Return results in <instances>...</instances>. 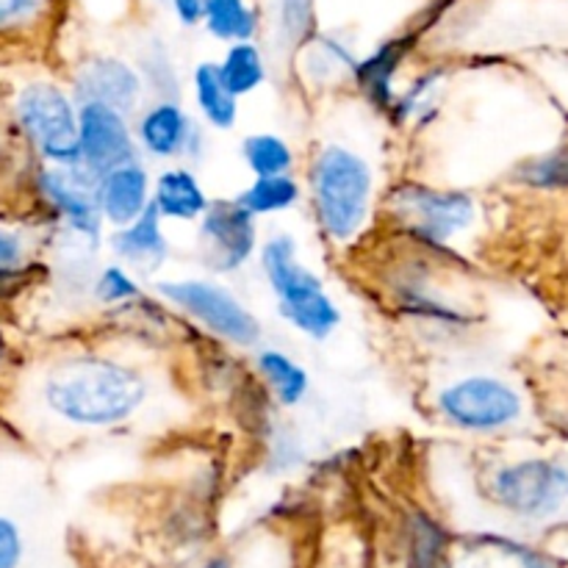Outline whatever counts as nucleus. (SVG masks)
Returning a JSON list of instances; mask_svg holds the SVG:
<instances>
[{
	"label": "nucleus",
	"instance_id": "nucleus-1",
	"mask_svg": "<svg viewBox=\"0 0 568 568\" xmlns=\"http://www.w3.org/2000/svg\"><path fill=\"white\" fill-rule=\"evenodd\" d=\"M153 383L142 366L109 353H67L39 369L33 403L64 430H116L150 403Z\"/></svg>",
	"mask_w": 568,
	"mask_h": 568
},
{
	"label": "nucleus",
	"instance_id": "nucleus-2",
	"mask_svg": "<svg viewBox=\"0 0 568 568\" xmlns=\"http://www.w3.org/2000/svg\"><path fill=\"white\" fill-rule=\"evenodd\" d=\"M308 200L325 242L349 247L369 227L377 203V166L369 153L344 139H325L311 155Z\"/></svg>",
	"mask_w": 568,
	"mask_h": 568
},
{
	"label": "nucleus",
	"instance_id": "nucleus-3",
	"mask_svg": "<svg viewBox=\"0 0 568 568\" xmlns=\"http://www.w3.org/2000/svg\"><path fill=\"white\" fill-rule=\"evenodd\" d=\"M261 272L275 297L281 320L308 342H327L342 325V305L327 292L320 272L300 258L297 239L288 231L275 233L261 244Z\"/></svg>",
	"mask_w": 568,
	"mask_h": 568
},
{
	"label": "nucleus",
	"instance_id": "nucleus-4",
	"mask_svg": "<svg viewBox=\"0 0 568 568\" xmlns=\"http://www.w3.org/2000/svg\"><path fill=\"white\" fill-rule=\"evenodd\" d=\"M155 294L231 347L255 349L264 338L258 316L225 283L211 277H175L155 283Z\"/></svg>",
	"mask_w": 568,
	"mask_h": 568
},
{
	"label": "nucleus",
	"instance_id": "nucleus-5",
	"mask_svg": "<svg viewBox=\"0 0 568 568\" xmlns=\"http://www.w3.org/2000/svg\"><path fill=\"white\" fill-rule=\"evenodd\" d=\"M433 408L444 425L469 436H494L525 414V399L505 377L460 375L442 383L433 394Z\"/></svg>",
	"mask_w": 568,
	"mask_h": 568
},
{
	"label": "nucleus",
	"instance_id": "nucleus-6",
	"mask_svg": "<svg viewBox=\"0 0 568 568\" xmlns=\"http://www.w3.org/2000/svg\"><path fill=\"white\" fill-rule=\"evenodd\" d=\"M14 120L44 166H78V103L72 92L44 78L26 83L14 98Z\"/></svg>",
	"mask_w": 568,
	"mask_h": 568
},
{
	"label": "nucleus",
	"instance_id": "nucleus-7",
	"mask_svg": "<svg viewBox=\"0 0 568 568\" xmlns=\"http://www.w3.org/2000/svg\"><path fill=\"white\" fill-rule=\"evenodd\" d=\"M486 497L521 521H547L568 505V466L552 458L499 464L486 480Z\"/></svg>",
	"mask_w": 568,
	"mask_h": 568
},
{
	"label": "nucleus",
	"instance_id": "nucleus-8",
	"mask_svg": "<svg viewBox=\"0 0 568 568\" xmlns=\"http://www.w3.org/2000/svg\"><path fill=\"white\" fill-rule=\"evenodd\" d=\"M388 203H392L394 220L408 231L414 242L436 250H447L477 220L475 197L455 189L403 183L394 189Z\"/></svg>",
	"mask_w": 568,
	"mask_h": 568
},
{
	"label": "nucleus",
	"instance_id": "nucleus-9",
	"mask_svg": "<svg viewBox=\"0 0 568 568\" xmlns=\"http://www.w3.org/2000/svg\"><path fill=\"white\" fill-rule=\"evenodd\" d=\"M37 194L67 236L83 247L103 242V216L98 209V178L78 166H42L37 172Z\"/></svg>",
	"mask_w": 568,
	"mask_h": 568
},
{
	"label": "nucleus",
	"instance_id": "nucleus-10",
	"mask_svg": "<svg viewBox=\"0 0 568 568\" xmlns=\"http://www.w3.org/2000/svg\"><path fill=\"white\" fill-rule=\"evenodd\" d=\"M200 258L216 275H236L258 253V220L236 197L211 200L197 222Z\"/></svg>",
	"mask_w": 568,
	"mask_h": 568
},
{
	"label": "nucleus",
	"instance_id": "nucleus-11",
	"mask_svg": "<svg viewBox=\"0 0 568 568\" xmlns=\"http://www.w3.org/2000/svg\"><path fill=\"white\" fill-rule=\"evenodd\" d=\"M136 150L150 161H200L205 136L200 122L181 105V100H153L136 111L133 122Z\"/></svg>",
	"mask_w": 568,
	"mask_h": 568
},
{
	"label": "nucleus",
	"instance_id": "nucleus-12",
	"mask_svg": "<svg viewBox=\"0 0 568 568\" xmlns=\"http://www.w3.org/2000/svg\"><path fill=\"white\" fill-rule=\"evenodd\" d=\"M78 155L94 178L139 159L131 116L103 103H78Z\"/></svg>",
	"mask_w": 568,
	"mask_h": 568
},
{
	"label": "nucleus",
	"instance_id": "nucleus-13",
	"mask_svg": "<svg viewBox=\"0 0 568 568\" xmlns=\"http://www.w3.org/2000/svg\"><path fill=\"white\" fill-rule=\"evenodd\" d=\"M144 92L136 64L114 53L87 55L72 72L75 103H103L131 116L144 105Z\"/></svg>",
	"mask_w": 568,
	"mask_h": 568
},
{
	"label": "nucleus",
	"instance_id": "nucleus-14",
	"mask_svg": "<svg viewBox=\"0 0 568 568\" xmlns=\"http://www.w3.org/2000/svg\"><path fill=\"white\" fill-rule=\"evenodd\" d=\"M153 178L144 161L133 159L98 178V209L103 225L125 227L150 209Z\"/></svg>",
	"mask_w": 568,
	"mask_h": 568
},
{
	"label": "nucleus",
	"instance_id": "nucleus-15",
	"mask_svg": "<svg viewBox=\"0 0 568 568\" xmlns=\"http://www.w3.org/2000/svg\"><path fill=\"white\" fill-rule=\"evenodd\" d=\"M414 48V33H408V37H394L388 42H383L377 50H372L369 55L358 59V64H355V87L364 94L366 105L375 109L377 114H388L392 111L394 98H397V75Z\"/></svg>",
	"mask_w": 568,
	"mask_h": 568
},
{
	"label": "nucleus",
	"instance_id": "nucleus-16",
	"mask_svg": "<svg viewBox=\"0 0 568 568\" xmlns=\"http://www.w3.org/2000/svg\"><path fill=\"white\" fill-rule=\"evenodd\" d=\"M109 247L114 258L122 266H128L133 275L136 272L153 275V272H159L166 264L172 253V244L164 231V220H161L153 205L139 220H133L131 225L111 231Z\"/></svg>",
	"mask_w": 568,
	"mask_h": 568
},
{
	"label": "nucleus",
	"instance_id": "nucleus-17",
	"mask_svg": "<svg viewBox=\"0 0 568 568\" xmlns=\"http://www.w3.org/2000/svg\"><path fill=\"white\" fill-rule=\"evenodd\" d=\"M150 205L159 216L172 225H197L200 216L209 211L211 197L205 192L197 172L186 164H170L153 178Z\"/></svg>",
	"mask_w": 568,
	"mask_h": 568
},
{
	"label": "nucleus",
	"instance_id": "nucleus-18",
	"mask_svg": "<svg viewBox=\"0 0 568 568\" xmlns=\"http://www.w3.org/2000/svg\"><path fill=\"white\" fill-rule=\"evenodd\" d=\"M189 87H192L194 109H197L200 120H203L211 131L225 133L236 128L239 98L227 89L216 61H200V64H194Z\"/></svg>",
	"mask_w": 568,
	"mask_h": 568
},
{
	"label": "nucleus",
	"instance_id": "nucleus-19",
	"mask_svg": "<svg viewBox=\"0 0 568 568\" xmlns=\"http://www.w3.org/2000/svg\"><path fill=\"white\" fill-rule=\"evenodd\" d=\"M255 372L281 408H297L311 394V375L297 358L277 347L255 349Z\"/></svg>",
	"mask_w": 568,
	"mask_h": 568
},
{
	"label": "nucleus",
	"instance_id": "nucleus-20",
	"mask_svg": "<svg viewBox=\"0 0 568 568\" xmlns=\"http://www.w3.org/2000/svg\"><path fill=\"white\" fill-rule=\"evenodd\" d=\"M200 26L216 42H255L261 31V9L255 0H205Z\"/></svg>",
	"mask_w": 568,
	"mask_h": 568
},
{
	"label": "nucleus",
	"instance_id": "nucleus-21",
	"mask_svg": "<svg viewBox=\"0 0 568 568\" xmlns=\"http://www.w3.org/2000/svg\"><path fill=\"white\" fill-rule=\"evenodd\" d=\"M244 211L258 220V216H277L288 214L303 203V183L294 175H272V178H253L242 192L236 194Z\"/></svg>",
	"mask_w": 568,
	"mask_h": 568
},
{
	"label": "nucleus",
	"instance_id": "nucleus-22",
	"mask_svg": "<svg viewBox=\"0 0 568 568\" xmlns=\"http://www.w3.org/2000/svg\"><path fill=\"white\" fill-rule=\"evenodd\" d=\"M216 64H220V72L222 78H225L227 89H231L239 100L258 92V89L270 81L266 53L255 42L227 44L225 55H222Z\"/></svg>",
	"mask_w": 568,
	"mask_h": 568
},
{
	"label": "nucleus",
	"instance_id": "nucleus-23",
	"mask_svg": "<svg viewBox=\"0 0 568 568\" xmlns=\"http://www.w3.org/2000/svg\"><path fill=\"white\" fill-rule=\"evenodd\" d=\"M242 161L253 178L294 175L297 153H294L292 142L286 136H281V133L255 131L250 136H244Z\"/></svg>",
	"mask_w": 568,
	"mask_h": 568
},
{
	"label": "nucleus",
	"instance_id": "nucleus-24",
	"mask_svg": "<svg viewBox=\"0 0 568 568\" xmlns=\"http://www.w3.org/2000/svg\"><path fill=\"white\" fill-rule=\"evenodd\" d=\"M303 75H308L314 83H331L336 78H353L358 55L336 37L314 33L303 44Z\"/></svg>",
	"mask_w": 568,
	"mask_h": 568
},
{
	"label": "nucleus",
	"instance_id": "nucleus-25",
	"mask_svg": "<svg viewBox=\"0 0 568 568\" xmlns=\"http://www.w3.org/2000/svg\"><path fill=\"white\" fill-rule=\"evenodd\" d=\"M33 270L31 244L26 233L0 225V300L20 292Z\"/></svg>",
	"mask_w": 568,
	"mask_h": 568
},
{
	"label": "nucleus",
	"instance_id": "nucleus-26",
	"mask_svg": "<svg viewBox=\"0 0 568 568\" xmlns=\"http://www.w3.org/2000/svg\"><path fill=\"white\" fill-rule=\"evenodd\" d=\"M89 288H92V297L100 305H105V308H128V305L144 297V288L139 283V277L128 266H122L120 261H111V264L100 266L94 272Z\"/></svg>",
	"mask_w": 568,
	"mask_h": 568
},
{
	"label": "nucleus",
	"instance_id": "nucleus-27",
	"mask_svg": "<svg viewBox=\"0 0 568 568\" xmlns=\"http://www.w3.org/2000/svg\"><path fill=\"white\" fill-rule=\"evenodd\" d=\"M442 81H444L442 70L422 72V75L416 78L405 92H397L392 111H388V120L397 122V125H405V122H425L427 116L436 114V109H433V98H436Z\"/></svg>",
	"mask_w": 568,
	"mask_h": 568
},
{
	"label": "nucleus",
	"instance_id": "nucleus-28",
	"mask_svg": "<svg viewBox=\"0 0 568 568\" xmlns=\"http://www.w3.org/2000/svg\"><path fill=\"white\" fill-rule=\"evenodd\" d=\"M139 75H142L144 89H153L155 100H178L181 98V81H178L175 61H172L170 50L161 42H150L144 50L142 61L136 64Z\"/></svg>",
	"mask_w": 568,
	"mask_h": 568
},
{
	"label": "nucleus",
	"instance_id": "nucleus-29",
	"mask_svg": "<svg viewBox=\"0 0 568 568\" xmlns=\"http://www.w3.org/2000/svg\"><path fill=\"white\" fill-rule=\"evenodd\" d=\"M519 181L532 189H568V144L519 166Z\"/></svg>",
	"mask_w": 568,
	"mask_h": 568
},
{
	"label": "nucleus",
	"instance_id": "nucleus-30",
	"mask_svg": "<svg viewBox=\"0 0 568 568\" xmlns=\"http://www.w3.org/2000/svg\"><path fill=\"white\" fill-rule=\"evenodd\" d=\"M277 26L286 48H303L314 37V0H277Z\"/></svg>",
	"mask_w": 568,
	"mask_h": 568
},
{
	"label": "nucleus",
	"instance_id": "nucleus-31",
	"mask_svg": "<svg viewBox=\"0 0 568 568\" xmlns=\"http://www.w3.org/2000/svg\"><path fill=\"white\" fill-rule=\"evenodd\" d=\"M50 0H0V33H17L39 22Z\"/></svg>",
	"mask_w": 568,
	"mask_h": 568
},
{
	"label": "nucleus",
	"instance_id": "nucleus-32",
	"mask_svg": "<svg viewBox=\"0 0 568 568\" xmlns=\"http://www.w3.org/2000/svg\"><path fill=\"white\" fill-rule=\"evenodd\" d=\"M22 560H26V532L9 514H0V568H22Z\"/></svg>",
	"mask_w": 568,
	"mask_h": 568
},
{
	"label": "nucleus",
	"instance_id": "nucleus-33",
	"mask_svg": "<svg viewBox=\"0 0 568 568\" xmlns=\"http://www.w3.org/2000/svg\"><path fill=\"white\" fill-rule=\"evenodd\" d=\"M166 3L183 28H197L203 22L205 0H166Z\"/></svg>",
	"mask_w": 568,
	"mask_h": 568
},
{
	"label": "nucleus",
	"instance_id": "nucleus-34",
	"mask_svg": "<svg viewBox=\"0 0 568 568\" xmlns=\"http://www.w3.org/2000/svg\"><path fill=\"white\" fill-rule=\"evenodd\" d=\"M9 338H6V333H3V327H0V369H3L6 366V361H9Z\"/></svg>",
	"mask_w": 568,
	"mask_h": 568
},
{
	"label": "nucleus",
	"instance_id": "nucleus-35",
	"mask_svg": "<svg viewBox=\"0 0 568 568\" xmlns=\"http://www.w3.org/2000/svg\"><path fill=\"white\" fill-rule=\"evenodd\" d=\"M200 568H231V564L225 558H211L209 564H203Z\"/></svg>",
	"mask_w": 568,
	"mask_h": 568
}]
</instances>
